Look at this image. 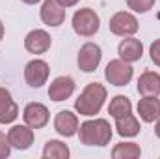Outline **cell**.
<instances>
[{"label": "cell", "instance_id": "6da1fadb", "mask_svg": "<svg viewBox=\"0 0 160 159\" xmlns=\"http://www.w3.org/2000/svg\"><path fill=\"white\" fill-rule=\"evenodd\" d=\"M112 135V127L104 118L86 120L78 125V139L86 146H106L110 144Z\"/></svg>", "mask_w": 160, "mask_h": 159}, {"label": "cell", "instance_id": "7a4b0ae2", "mask_svg": "<svg viewBox=\"0 0 160 159\" xmlns=\"http://www.w3.org/2000/svg\"><path fill=\"white\" fill-rule=\"evenodd\" d=\"M106 88L99 82H89L82 94L78 96V99L75 101V109L77 112L82 116H95L101 112L102 105H104V99H106Z\"/></svg>", "mask_w": 160, "mask_h": 159}, {"label": "cell", "instance_id": "3957f363", "mask_svg": "<svg viewBox=\"0 0 160 159\" xmlns=\"http://www.w3.org/2000/svg\"><path fill=\"white\" fill-rule=\"evenodd\" d=\"M101 28V19L91 8H82L77 9L73 15V30L82 38H91L99 32Z\"/></svg>", "mask_w": 160, "mask_h": 159}, {"label": "cell", "instance_id": "277c9868", "mask_svg": "<svg viewBox=\"0 0 160 159\" xmlns=\"http://www.w3.org/2000/svg\"><path fill=\"white\" fill-rule=\"evenodd\" d=\"M108 28L114 36H119V38H128V36H134L140 28L138 25V19L128 13V11H118L116 15H112L110 23H108Z\"/></svg>", "mask_w": 160, "mask_h": 159}, {"label": "cell", "instance_id": "5b68a950", "mask_svg": "<svg viewBox=\"0 0 160 159\" xmlns=\"http://www.w3.org/2000/svg\"><path fill=\"white\" fill-rule=\"evenodd\" d=\"M134 75V69L128 62L125 60H110L106 64V69H104V77L110 84L114 86H127Z\"/></svg>", "mask_w": 160, "mask_h": 159}, {"label": "cell", "instance_id": "8992f818", "mask_svg": "<svg viewBox=\"0 0 160 159\" xmlns=\"http://www.w3.org/2000/svg\"><path fill=\"white\" fill-rule=\"evenodd\" d=\"M101 60H102V51H101V47H99L97 43L88 41V43H84V45L80 47L78 56H77V64H78V68L84 73L95 71V69L99 68Z\"/></svg>", "mask_w": 160, "mask_h": 159}, {"label": "cell", "instance_id": "52a82bcc", "mask_svg": "<svg viewBox=\"0 0 160 159\" xmlns=\"http://www.w3.org/2000/svg\"><path fill=\"white\" fill-rule=\"evenodd\" d=\"M48 73H50L48 64L41 58H34L24 66V80L32 88H41L43 84H47Z\"/></svg>", "mask_w": 160, "mask_h": 159}, {"label": "cell", "instance_id": "ba28073f", "mask_svg": "<svg viewBox=\"0 0 160 159\" xmlns=\"http://www.w3.org/2000/svg\"><path fill=\"white\" fill-rule=\"evenodd\" d=\"M22 118H24V123L30 125L32 129H41V127H45V125L48 123L50 112H48V109H47L43 103L34 101V103H28V105L24 107Z\"/></svg>", "mask_w": 160, "mask_h": 159}, {"label": "cell", "instance_id": "9c48e42d", "mask_svg": "<svg viewBox=\"0 0 160 159\" xmlns=\"http://www.w3.org/2000/svg\"><path fill=\"white\" fill-rule=\"evenodd\" d=\"M50 45H52L50 34L47 30H41V28L30 30L24 38V49L30 54H43L50 49Z\"/></svg>", "mask_w": 160, "mask_h": 159}, {"label": "cell", "instance_id": "30bf717a", "mask_svg": "<svg viewBox=\"0 0 160 159\" xmlns=\"http://www.w3.org/2000/svg\"><path fill=\"white\" fill-rule=\"evenodd\" d=\"M39 17L47 26H60L65 21V8L58 0H45L39 9Z\"/></svg>", "mask_w": 160, "mask_h": 159}, {"label": "cell", "instance_id": "8fae6325", "mask_svg": "<svg viewBox=\"0 0 160 159\" xmlns=\"http://www.w3.org/2000/svg\"><path fill=\"white\" fill-rule=\"evenodd\" d=\"M75 80L69 75H60L48 84V97L52 101H65L75 92Z\"/></svg>", "mask_w": 160, "mask_h": 159}, {"label": "cell", "instance_id": "7c38bea8", "mask_svg": "<svg viewBox=\"0 0 160 159\" xmlns=\"http://www.w3.org/2000/svg\"><path fill=\"white\" fill-rule=\"evenodd\" d=\"M8 140L11 144V148L17 150H28L34 144V129L30 125H13L8 131Z\"/></svg>", "mask_w": 160, "mask_h": 159}, {"label": "cell", "instance_id": "4fadbf2b", "mask_svg": "<svg viewBox=\"0 0 160 159\" xmlns=\"http://www.w3.org/2000/svg\"><path fill=\"white\" fill-rule=\"evenodd\" d=\"M78 116L71 111H60L54 118V129L62 137H75L78 133Z\"/></svg>", "mask_w": 160, "mask_h": 159}, {"label": "cell", "instance_id": "5bb4252c", "mask_svg": "<svg viewBox=\"0 0 160 159\" xmlns=\"http://www.w3.org/2000/svg\"><path fill=\"white\" fill-rule=\"evenodd\" d=\"M118 54H119L121 60H125L128 64H134V62L142 60V56H143V45H142L140 40L128 36V38L121 40V43L118 45Z\"/></svg>", "mask_w": 160, "mask_h": 159}, {"label": "cell", "instance_id": "9a60e30c", "mask_svg": "<svg viewBox=\"0 0 160 159\" xmlns=\"http://www.w3.org/2000/svg\"><path fill=\"white\" fill-rule=\"evenodd\" d=\"M138 114L145 123H153L160 118V99L158 96H145L138 101Z\"/></svg>", "mask_w": 160, "mask_h": 159}, {"label": "cell", "instance_id": "2e32d148", "mask_svg": "<svg viewBox=\"0 0 160 159\" xmlns=\"http://www.w3.org/2000/svg\"><path fill=\"white\" fill-rule=\"evenodd\" d=\"M19 116V107L8 88L0 86V123H11Z\"/></svg>", "mask_w": 160, "mask_h": 159}, {"label": "cell", "instance_id": "e0dca14e", "mask_svg": "<svg viewBox=\"0 0 160 159\" xmlns=\"http://www.w3.org/2000/svg\"><path fill=\"white\" fill-rule=\"evenodd\" d=\"M138 94L145 96H160V75L157 71H143L138 79Z\"/></svg>", "mask_w": 160, "mask_h": 159}, {"label": "cell", "instance_id": "ac0fdd59", "mask_svg": "<svg viewBox=\"0 0 160 159\" xmlns=\"http://www.w3.org/2000/svg\"><path fill=\"white\" fill-rule=\"evenodd\" d=\"M116 129H118V135L125 137V139H132L140 133V120L136 118L132 112L125 114V116H119L116 118Z\"/></svg>", "mask_w": 160, "mask_h": 159}, {"label": "cell", "instance_id": "d6986e66", "mask_svg": "<svg viewBox=\"0 0 160 159\" xmlns=\"http://www.w3.org/2000/svg\"><path fill=\"white\" fill-rule=\"evenodd\" d=\"M69 156H71L69 146L62 140H56V139L47 140V144L43 148V157L45 159H67Z\"/></svg>", "mask_w": 160, "mask_h": 159}, {"label": "cell", "instance_id": "ffe728a7", "mask_svg": "<svg viewBox=\"0 0 160 159\" xmlns=\"http://www.w3.org/2000/svg\"><path fill=\"white\" fill-rule=\"evenodd\" d=\"M142 156V148L136 142H119L112 150L114 159H138Z\"/></svg>", "mask_w": 160, "mask_h": 159}, {"label": "cell", "instance_id": "44dd1931", "mask_svg": "<svg viewBox=\"0 0 160 159\" xmlns=\"http://www.w3.org/2000/svg\"><path fill=\"white\" fill-rule=\"evenodd\" d=\"M128 112H132V103L127 96H116L108 105V114L112 118H119V116H125Z\"/></svg>", "mask_w": 160, "mask_h": 159}, {"label": "cell", "instance_id": "7402d4cb", "mask_svg": "<svg viewBox=\"0 0 160 159\" xmlns=\"http://www.w3.org/2000/svg\"><path fill=\"white\" fill-rule=\"evenodd\" d=\"M157 0H127V6L136 13H147Z\"/></svg>", "mask_w": 160, "mask_h": 159}, {"label": "cell", "instance_id": "603a6c76", "mask_svg": "<svg viewBox=\"0 0 160 159\" xmlns=\"http://www.w3.org/2000/svg\"><path fill=\"white\" fill-rule=\"evenodd\" d=\"M9 154H11V144L8 140V135H4L0 131V159L9 157Z\"/></svg>", "mask_w": 160, "mask_h": 159}, {"label": "cell", "instance_id": "cb8c5ba5", "mask_svg": "<svg viewBox=\"0 0 160 159\" xmlns=\"http://www.w3.org/2000/svg\"><path fill=\"white\" fill-rule=\"evenodd\" d=\"M149 54H151V60H153V64L160 68V38L151 43V47H149Z\"/></svg>", "mask_w": 160, "mask_h": 159}, {"label": "cell", "instance_id": "d4e9b609", "mask_svg": "<svg viewBox=\"0 0 160 159\" xmlns=\"http://www.w3.org/2000/svg\"><path fill=\"white\" fill-rule=\"evenodd\" d=\"M58 2H60L63 8H73V6H77V4H78L80 0H58Z\"/></svg>", "mask_w": 160, "mask_h": 159}, {"label": "cell", "instance_id": "484cf974", "mask_svg": "<svg viewBox=\"0 0 160 159\" xmlns=\"http://www.w3.org/2000/svg\"><path fill=\"white\" fill-rule=\"evenodd\" d=\"M155 133H157V137L160 139V118L157 120V125H155Z\"/></svg>", "mask_w": 160, "mask_h": 159}, {"label": "cell", "instance_id": "4316f807", "mask_svg": "<svg viewBox=\"0 0 160 159\" xmlns=\"http://www.w3.org/2000/svg\"><path fill=\"white\" fill-rule=\"evenodd\" d=\"M21 2H24V4H28V6H34V4H39L41 0H21Z\"/></svg>", "mask_w": 160, "mask_h": 159}, {"label": "cell", "instance_id": "83f0119b", "mask_svg": "<svg viewBox=\"0 0 160 159\" xmlns=\"http://www.w3.org/2000/svg\"><path fill=\"white\" fill-rule=\"evenodd\" d=\"M4 32H6V30H4V25H2V21H0V41L4 40Z\"/></svg>", "mask_w": 160, "mask_h": 159}]
</instances>
